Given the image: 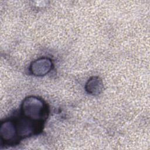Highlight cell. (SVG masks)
I'll use <instances>...</instances> for the list:
<instances>
[{
	"instance_id": "6da1fadb",
	"label": "cell",
	"mask_w": 150,
	"mask_h": 150,
	"mask_svg": "<svg viewBox=\"0 0 150 150\" xmlns=\"http://www.w3.org/2000/svg\"><path fill=\"white\" fill-rule=\"evenodd\" d=\"M21 111L24 117L38 122L43 121L47 116L46 104L35 97H29L24 100Z\"/></svg>"
},
{
	"instance_id": "7a4b0ae2",
	"label": "cell",
	"mask_w": 150,
	"mask_h": 150,
	"mask_svg": "<svg viewBox=\"0 0 150 150\" xmlns=\"http://www.w3.org/2000/svg\"><path fill=\"white\" fill-rule=\"evenodd\" d=\"M0 135L1 139L5 142H12L18 141V136L14 122L6 121L3 122L1 125Z\"/></svg>"
},
{
	"instance_id": "3957f363",
	"label": "cell",
	"mask_w": 150,
	"mask_h": 150,
	"mask_svg": "<svg viewBox=\"0 0 150 150\" xmlns=\"http://www.w3.org/2000/svg\"><path fill=\"white\" fill-rule=\"evenodd\" d=\"M52 63L48 58H40L32 63L30 71L35 76H44L52 69Z\"/></svg>"
},
{
	"instance_id": "277c9868",
	"label": "cell",
	"mask_w": 150,
	"mask_h": 150,
	"mask_svg": "<svg viewBox=\"0 0 150 150\" xmlns=\"http://www.w3.org/2000/svg\"><path fill=\"white\" fill-rule=\"evenodd\" d=\"M103 84L102 80L98 77H91L86 85V91L92 95H98L103 90Z\"/></svg>"
}]
</instances>
